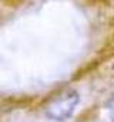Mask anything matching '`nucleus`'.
<instances>
[{
    "label": "nucleus",
    "mask_w": 114,
    "mask_h": 122,
    "mask_svg": "<svg viewBox=\"0 0 114 122\" xmlns=\"http://www.w3.org/2000/svg\"><path fill=\"white\" fill-rule=\"evenodd\" d=\"M79 101L80 97L76 90L68 87L63 88L47 99L44 105V114L53 121H66L73 115Z\"/></svg>",
    "instance_id": "nucleus-1"
},
{
    "label": "nucleus",
    "mask_w": 114,
    "mask_h": 122,
    "mask_svg": "<svg viewBox=\"0 0 114 122\" xmlns=\"http://www.w3.org/2000/svg\"><path fill=\"white\" fill-rule=\"evenodd\" d=\"M107 109H108V117H110V119L114 122V94H113V97L108 99V102H107Z\"/></svg>",
    "instance_id": "nucleus-2"
}]
</instances>
